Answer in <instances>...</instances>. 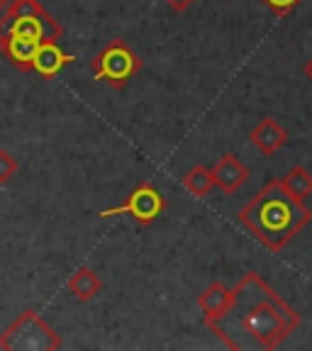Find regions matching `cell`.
<instances>
[{"label":"cell","instance_id":"1","mask_svg":"<svg viewBox=\"0 0 312 351\" xmlns=\"http://www.w3.org/2000/svg\"><path fill=\"white\" fill-rule=\"evenodd\" d=\"M237 315V327L249 337L247 346L278 349L288 337L300 327V315L293 310L278 293L259 274L249 271L235 285V305L227 313Z\"/></svg>","mask_w":312,"mask_h":351},{"label":"cell","instance_id":"2","mask_svg":"<svg viewBox=\"0 0 312 351\" xmlns=\"http://www.w3.org/2000/svg\"><path fill=\"white\" fill-rule=\"evenodd\" d=\"M239 222L269 252H283L312 222V210L305 200H296L283 191L280 181H269L239 210Z\"/></svg>","mask_w":312,"mask_h":351},{"label":"cell","instance_id":"3","mask_svg":"<svg viewBox=\"0 0 312 351\" xmlns=\"http://www.w3.org/2000/svg\"><path fill=\"white\" fill-rule=\"evenodd\" d=\"M0 34H20L37 42H56L64 37V27L39 0H10L0 15Z\"/></svg>","mask_w":312,"mask_h":351},{"label":"cell","instance_id":"4","mask_svg":"<svg viewBox=\"0 0 312 351\" xmlns=\"http://www.w3.org/2000/svg\"><path fill=\"white\" fill-rule=\"evenodd\" d=\"M61 337L56 329L44 322L34 310H25L0 335V349L5 351H56L61 349Z\"/></svg>","mask_w":312,"mask_h":351},{"label":"cell","instance_id":"5","mask_svg":"<svg viewBox=\"0 0 312 351\" xmlns=\"http://www.w3.org/2000/svg\"><path fill=\"white\" fill-rule=\"evenodd\" d=\"M142 69V59L125 39H112L103 47L98 56L91 61V71L95 81L108 83L110 88L122 90Z\"/></svg>","mask_w":312,"mask_h":351},{"label":"cell","instance_id":"6","mask_svg":"<svg viewBox=\"0 0 312 351\" xmlns=\"http://www.w3.org/2000/svg\"><path fill=\"white\" fill-rule=\"evenodd\" d=\"M164 213H166L164 193L156 186H152L149 181H142L125 197V203L115 205V208L100 210L98 217L108 219V217H117V215H130L139 225H152V222H156Z\"/></svg>","mask_w":312,"mask_h":351},{"label":"cell","instance_id":"7","mask_svg":"<svg viewBox=\"0 0 312 351\" xmlns=\"http://www.w3.org/2000/svg\"><path fill=\"white\" fill-rule=\"evenodd\" d=\"M197 307L203 310V322L205 327L213 332L217 324H222V319L227 317V313L235 305V288H227L225 283H210L200 295H197Z\"/></svg>","mask_w":312,"mask_h":351},{"label":"cell","instance_id":"8","mask_svg":"<svg viewBox=\"0 0 312 351\" xmlns=\"http://www.w3.org/2000/svg\"><path fill=\"white\" fill-rule=\"evenodd\" d=\"M213 181L225 195H235L237 191L247 186L249 181V169L237 159L235 154H225L222 159H217V164L213 166Z\"/></svg>","mask_w":312,"mask_h":351},{"label":"cell","instance_id":"9","mask_svg":"<svg viewBox=\"0 0 312 351\" xmlns=\"http://www.w3.org/2000/svg\"><path fill=\"white\" fill-rule=\"evenodd\" d=\"M71 61H76V56L66 54L56 42H39L29 71L42 78H56Z\"/></svg>","mask_w":312,"mask_h":351},{"label":"cell","instance_id":"10","mask_svg":"<svg viewBox=\"0 0 312 351\" xmlns=\"http://www.w3.org/2000/svg\"><path fill=\"white\" fill-rule=\"evenodd\" d=\"M249 142L256 152H261L263 156H274L276 152L288 144V132L274 117H263L252 132H249Z\"/></svg>","mask_w":312,"mask_h":351},{"label":"cell","instance_id":"11","mask_svg":"<svg viewBox=\"0 0 312 351\" xmlns=\"http://www.w3.org/2000/svg\"><path fill=\"white\" fill-rule=\"evenodd\" d=\"M37 47H39L37 39L20 37V34H0V51H3V56H5L12 66H17L20 71L29 73Z\"/></svg>","mask_w":312,"mask_h":351},{"label":"cell","instance_id":"12","mask_svg":"<svg viewBox=\"0 0 312 351\" xmlns=\"http://www.w3.org/2000/svg\"><path fill=\"white\" fill-rule=\"evenodd\" d=\"M66 288H69V293H71L78 302H91L103 293V280H100V276L95 274L93 269L81 266V269L73 271V276L69 278Z\"/></svg>","mask_w":312,"mask_h":351},{"label":"cell","instance_id":"13","mask_svg":"<svg viewBox=\"0 0 312 351\" xmlns=\"http://www.w3.org/2000/svg\"><path fill=\"white\" fill-rule=\"evenodd\" d=\"M278 181L283 186V191L291 197H296V200H305V197L312 195V173L307 169H302V166L291 169Z\"/></svg>","mask_w":312,"mask_h":351},{"label":"cell","instance_id":"14","mask_svg":"<svg viewBox=\"0 0 312 351\" xmlns=\"http://www.w3.org/2000/svg\"><path fill=\"white\" fill-rule=\"evenodd\" d=\"M183 188H186V191L191 193V195H195V197L210 195V191L215 188L213 171H210L208 166H203V164L193 166V169L183 176Z\"/></svg>","mask_w":312,"mask_h":351},{"label":"cell","instance_id":"15","mask_svg":"<svg viewBox=\"0 0 312 351\" xmlns=\"http://www.w3.org/2000/svg\"><path fill=\"white\" fill-rule=\"evenodd\" d=\"M17 169H20V161H17L10 152L0 149V186L10 183V178L17 173Z\"/></svg>","mask_w":312,"mask_h":351},{"label":"cell","instance_id":"16","mask_svg":"<svg viewBox=\"0 0 312 351\" xmlns=\"http://www.w3.org/2000/svg\"><path fill=\"white\" fill-rule=\"evenodd\" d=\"M263 5L269 8L276 17H285L288 12H293L298 5H300L302 0H261Z\"/></svg>","mask_w":312,"mask_h":351},{"label":"cell","instance_id":"17","mask_svg":"<svg viewBox=\"0 0 312 351\" xmlns=\"http://www.w3.org/2000/svg\"><path fill=\"white\" fill-rule=\"evenodd\" d=\"M164 3H166V5H169L173 12H186L188 8H191L193 3H195V0H164Z\"/></svg>","mask_w":312,"mask_h":351},{"label":"cell","instance_id":"18","mask_svg":"<svg viewBox=\"0 0 312 351\" xmlns=\"http://www.w3.org/2000/svg\"><path fill=\"white\" fill-rule=\"evenodd\" d=\"M302 73H305V78H307V81L312 83V56H310V59L305 61V66H302Z\"/></svg>","mask_w":312,"mask_h":351},{"label":"cell","instance_id":"19","mask_svg":"<svg viewBox=\"0 0 312 351\" xmlns=\"http://www.w3.org/2000/svg\"><path fill=\"white\" fill-rule=\"evenodd\" d=\"M10 5V0H0V15H3V12H5V8Z\"/></svg>","mask_w":312,"mask_h":351}]
</instances>
